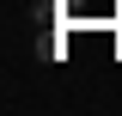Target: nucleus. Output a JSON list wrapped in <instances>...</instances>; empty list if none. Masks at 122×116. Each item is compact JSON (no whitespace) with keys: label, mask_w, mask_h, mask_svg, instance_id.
<instances>
[]
</instances>
